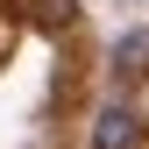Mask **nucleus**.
Wrapping results in <instances>:
<instances>
[{
  "label": "nucleus",
  "instance_id": "obj_1",
  "mask_svg": "<svg viewBox=\"0 0 149 149\" xmlns=\"http://www.w3.org/2000/svg\"><path fill=\"white\" fill-rule=\"evenodd\" d=\"M135 142H142L135 107H100V121H92V149H135Z\"/></svg>",
  "mask_w": 149,
  "mask_h": 149
},
{
  "label": "nucleus",
  "instance_id": "obj_2",
  "mask_svg": "<svg viewBox=\"0 0 149 149\" xmlns=\"http://www.w3.org/2000/svg\"><path fill=\"white\" fill-rule=\"evenodd\" d=\"M114 71H121V78H135V71H149V29H135V36H128V43L114 50Z\"/></svg>",
  "mask_w": 149,
  "mask_h": 149
}]
</instances>
